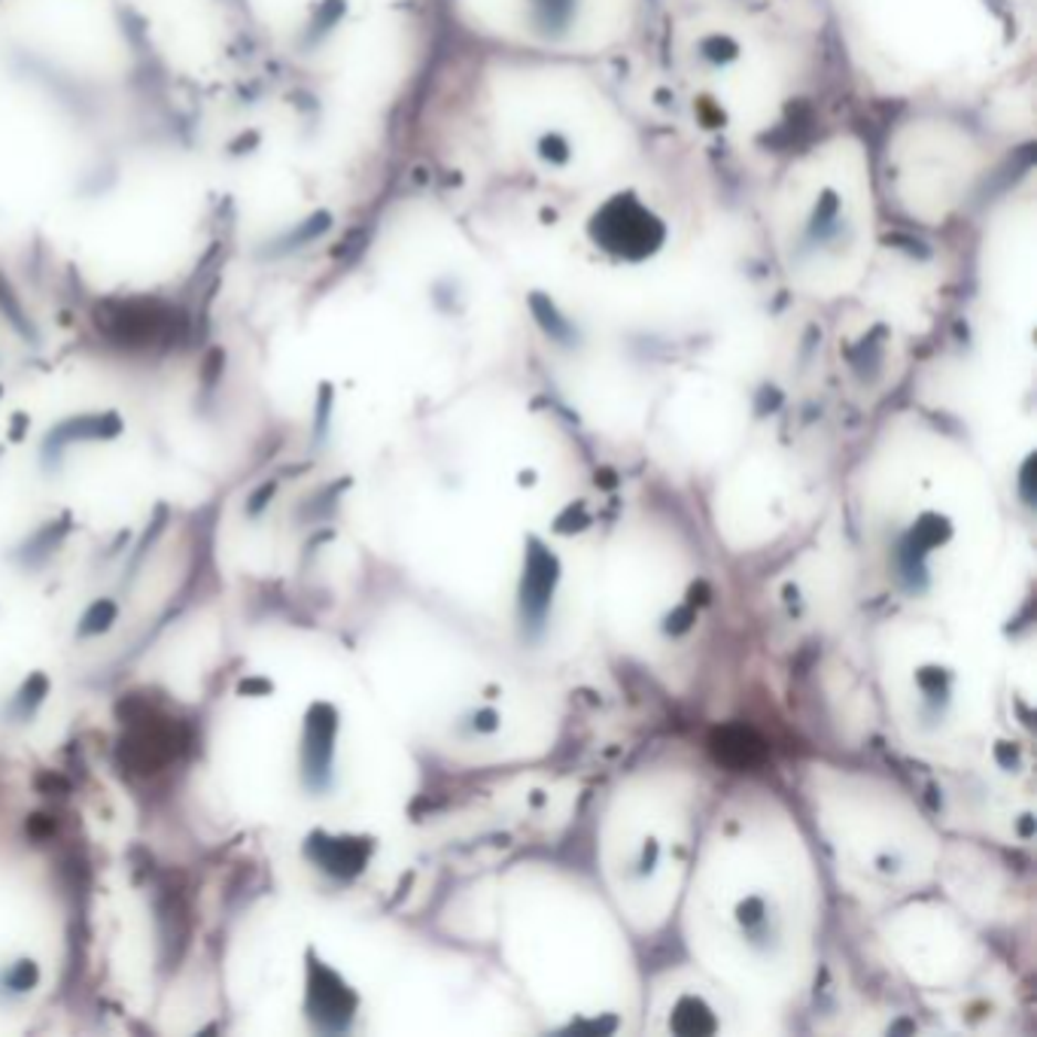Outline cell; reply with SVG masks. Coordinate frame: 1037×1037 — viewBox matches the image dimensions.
I'll return each instance as SVG.
<instances>
[{
    "label": "cell",
    "instance_id": "1",
    "mask_svg": "<svg viewBox=\"0 0 1037 1037\" xmlns=\"http://www.w3.org/2000/svg\"><path fill=\"white\" fill-rule=\"evenodd\" d=\"M184 733L174 724V719H165L156 709L140 706L128 712V733L123 740L125 764L137 773H156L165 764H171L177 752L184 748Z\"/></svg>",
    "mask_w": 1037,
    "mask_h": 1037
},
{
    "label": "cell",
    "instance_id": "2",
    "mask_svg": "<svg viewBox=\"0 0 1037 1037\" xmlns=\"http://www.w3.org/2000/svg\"><path fill=\"white\" fill-rule=\"evenodd\" d=\"M356 1007V998L350 988L344 986L335 971H329L323 962H311L307 967V1013L320 1025L342 1028Z\"/></svg>",
    "mask_w": 1037,
    "mask_h": 1037
},
{
    "label": "cell",
    "instance_id": "3",
    "mask_svg": "<svg viewBox=\"0 0 1037 1037\" xmlns=\"http://www.w3.org/2000/svg\"><path fill=\"white\" fill-rule=\"evenodd\" d=\"M335 733H338V715L329 703H314L305 721V740H302V769L311 785H323L329 776L332 755H335Z\"/></svg>",
    "mask_w": 1037,
    "mask_h": 1037
},
{
    "label": "cell",
    "instance_id": "4",
    "mask_svg": "<svg viewBox=\"0 0 1037 1037\" xmlns=\"http://www.w3.org/2000/svg\"><path fill=\"white\" fill-rule=\"evenodd\" d=\"M307 855L323 865L329 873H338V877H350L356 873L363 861H366V846L363 842L354 840H329V837H323V834H314L311 842H307Z\"/></svg>",
    "mask_w": 1037,
    "mask_h": 1037
},
{
    "label": "cell",
    "instance_id": "5",
    "mask_svg": "<svg viewBox=\"0 0 1037 1037\" xmlns=\"http://www.w3.org/2000/svg\"><path fill=\"white\" fill-rule=\"evenodd\" d=\"M113 621H116V603H111V599H98V603L86 611L80 633L83 636L104 633V630H111Z\"/></svg>",
    "mask_w": 1037,
    "mask_h": 1037
},
{
    "label": "cell",
    "instance_id": "6",
    "mask_svg": "<svg viewBox=\"0 0 1037 1037\" xmlns=\"http://www.w3.org/2000/svg\"><path fill=\"white\" fill-rule=\"evenodd\" d=\"M7 983H10V988H15V992H25V988H31L34 983H38V964L19 962V967H15L13 974L7 976Z\"/></svg>",
    "mask_w": 1037,
    "mask_h": 1037
},
{
    "label": "cell",
    "instance_id": "7",
    "mask_svg": "<svg viewBox=\"0 0 1037 1037\" xmlns=\"http://www.w3.org/2000/svg\"><path fill=\"white\" fill-rule=\"evenodd\" d=\"M43 694H46V679H43V675H34V679L22 688V694H19V706L22 709L28 706V712H31V709L38 706L40 700H43Z\"/></svg>",
    "mask_w": 1037,
    "mask_h": 1037
}]
</instances>
